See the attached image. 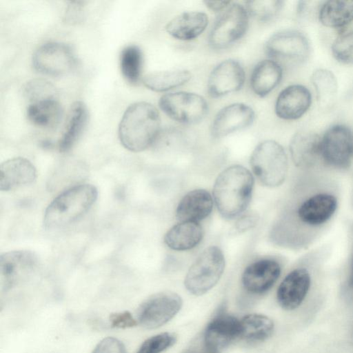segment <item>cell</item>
Segmentation results:
<instances>
[{
    "label": "cell",
    "instance_id": "obj_1",
    "mask_svg": "<svg viewBox=\"0 0 353 353\" xmlns=\"http://www.w3.org/2000/svg\"><path fill=\"white\" fill-rule=\"evenodd\" d=\"M293 203L276 227V241L293 250L309 248L326 232L338 212L336 180L323 170L301 171Z\"/></svg>",
    "mask_w": 353,
    "mask_h": 353
},
{
    "label": "cell",
    "instance_id": "obj_2",
    "mask_svg": "<svg viewBox=\"0 0 353 353\" xmlns=\"http://www.w3.org/2000/svg\"><path fill=\"white\" fill-rule=\"evenodd\" d=\"M161 133V118L151 103L139 101L125 111L119 125V138L124 148L141 152L152 146Z\"/></svg>",
    "mask_w": 353,
    "mask_h": 353
},
{
    "label": "cell",
    "instance_id": "obj_3",
    "mask_svg": "<svg viewBox=\"0 0 353 353\" xmlns=\"http://www.w3.org/2000/svg\"><path fill=\"white\" fill-rule=\"evenodd\" d=\"M254 179L250 172L242 165L227 168L216 179L213 196L223 217L232 219L242 213L252 197Z\"/></svg>",
    "mask_w": 353,
    "mask_h": 353
},
{
    "label": "cell",
    "instance_id": "obj_4",
    "mask_svg": "<svg viewBox=\"0 0 353 353\" xmlns=\"http://www.w3.org/2000/svg\"><path fill=\"white\" fill-rule=\"evenodd\" d=\"M325 248L312 250L303 256L284 277L276 292L281 307L287 310L297 308L308 294L314 276L325 264Z\"/></svg>",
    "mask_w": 353,
    "mask_h": 353
},
{
    "label": "cell",
    "instance_id": "obj_5",
    "mask_svg": "<svg viewBox=\"0 0 353 353\" xmlns=\"http://www.w3.org/2000/svg\"><path fill=\"white\" fill-rule=\"evenodd\" d=\"M97 196V189L92 184H77L65 190L46 209L44 227L57 229L74 222L89 211Z\"/></svg>",
    "mask_w": 353,
    "mask_h": 353
},
{
    "label": "cell",
    "instance_id": "obj_6",
    "mask_svg": "<svg viewBox=\"0 0 353 353\" xmlns=\"http://www.w3.org/2000/svg\"><path fill=\"white\" fill-rule=\"evenodd\" d=\"M250 165L255 176L264 185L275 188L285 180L288 161L284 148L273 140L261 142L253 150Z\"/></svg>",
    "mask_w": 353,
    "mask_h": 353
},
{
    "label": "cell",
    "instance_id": "obj_7",
    "mask_svg": "<svg viewBox=\"0 0 353 353\" xmlns=\"http://www.w3.org/2000/svg\"><path fill=\"white\" fill-rule=\"evenodd\" d=\"M224 268L225 258L222 251L216 246H210L189 268L184 281L185 287L192 294L203 295L218 283Z\"/></svg>",
    "mask_w": 353,
    "mask_h": 353
},
{
    "label": "cell",
    "instance_id": "obj_8",
    "mask_svg": "<svg viewBox=\"0 0 353 353\" xmlns=\"http://www.w3.org/2000/svg\"><path fill=\"white\" fill-rule=\"evenodd\" d=\"M320 150L325 170L345 172L353 162V132L343 125L330 127L321 137Z\"/></svg>",
    "mask_w": 353,
    "mask_h": 353
},
{
    "label": "cell",
    "instance_id": "obj_9",
    "mask_svg": "<svg viewBox=\"0 0 353 353\" xmlns=\"http://www.w3.org/2000/svg\"><path fill=\"white\" fill-rule=\"evenodd\" d=\"M248 13L244 6L230 4L215 21L209 34L210 46L216 50L225 49L245 34Z\"/></svg>",
    "mask_w": 353,
    "mask_h": 353
},
{
    "label": "cell",
    "instance_id": "obj_10",
    "mask_svg": "<svg viewBox=\"0 0 353 353\" xmlns=\"http://www.w3.org/2000/svg\"><path fill=\"white\" fill-rule=\"evenodd\" d=\"M78 65L75 51L68 44L49 42L41 46L32 56L34 68L45 75L61 77L72 72Z\"/></svg>",
    "mask_w": 353,
    "mask_h": 353
},
{
    "label": "cell",
    "instance_id": "obj_11",
    "mask_svg": "<svg viewBox=\"0 0 353 353\" xmlns=\"http://www.w3.org/2000/svg\"><path fill=\"white\" fill-rule=\"evenodd\" d=\"M161 110L172 119L185 124L202 121L208 107L201 95L188 92H176L163 95L159 101Z\"/></svg>",
    "mask_w": 353,
    "mask_h": 353
},
{
    "label": "cell",
    "instance_id": "obj_12",
    "mask_svg": "<svg viewBox=\"0 0 353 353\" xmlns=\"http://www.w3.org/2000/svg\"><path fill=\"white\" fill-rule=\"evenodd\" d=\"M182 299L175 292H163L148 298L139 307L137 322L145 329L158 328L170 321L181 310Z\"/></svg>",
    "mask_w": 353,
    "mask_h": 353
},
{
    "label": "cell",
    "instance_id": "obj_13",
    "mask_svg": "<svg viewBox=\"0 0 353 353\" xmlns=\"http://www.w3.org/2000/svg\"><path fill=\"white\" fill-rule=\"evenodd\" d=\"M265 52L272 60L302 61L309 55L307 37L296 30H283L272 34L265 44Z\"/></svg>",
    "mask_w": 353,
    "mask_h": 353
},
{
    "label": "cell",
    "instance_id": "obj_14",
    "mask_svg": "<svg viewBox=\"0 0 353 353\" xmlns=\"http://www.w3.org/2000/svg\"><path fill=\"white\" fill-rule=\"evenodd\" d=\"M245 79V71L241 63L234 59H226L212 70L207 89L208 94L218 98L239 90Z\"/></svg>",
    "mask_w": 353,
    "mask_h": 353
},
{
    "label": "cell",
    "instance_id": "obj_15",
    "mask_svg": "<svg viewBox=\"0 0 353 353\" xmlns=\"http://www.w3.org/2000/svg\"><path fill=\"white\" fill-rule=\"evenodd\" d=\"M320 145L321 137L316 134L307 131L296 133L290 143V152L294 164L301 171L324 170Z\"/></svg>",
    "mask_w": 353,
    "mask_h": 353
},
{
    "label": "cell",
    "instance_id": "obj_16",
    "mask_svg": "<svg viewBox=\"0 0 353 353\" xmlns=\"http://www.w3.org/2000/svg\"><path fill=\"white\" fill-rule=\"evenodd\" d=\"M281 273V265L278 261L272 259L258 260L244 270L242 285L248 292L261 294L274 285Z\"/></svg>",
    "mask_w": 353,
    "mask_h": 353
},
{
    "label": "cell",
    "instance_id": "obj_17",
    "mask_svg": "<svg viewBox=\"0 0 353 353\" xmlns=\"http://www.w3.org/2000/svg\"><path fill=\"white\" fill-rule=\"evenodd\" d=\"M255 113L247 104L235 103L223 108L215 116L211 125V135L221 138L250 126Z\"/></svg>",
    "mask_w": 353,
    "mask_h": 353
},
{
    "label": "cell",
    "instance_id": "obj_18",
    "mask_svg": "<svg viewBox=\"0 0 353 353\" xmlns=\"http://www.w3.org/2000/svg\"><path fill=\"white\" fill-rule=\"evenodd\" d=\"M37 255L29 250H13L0 256V275L6 288L32 273L38 265Z\"/></svg>",
    "mask_w": 353,
    "mask_h": 353
},
{
    "label": "cell",
    "instance_id": "obj_19",
    "mask_svg": "<svg viewBox=\"0 0 353 353\" xmlns=\"http://www.w3.org/2000/svg\"><path fill=\"white\" fill-rule=\"evenodd\" d=\"M240 320L226 312H220L206 327L204 343L209 350L218 351L240 337Z\"/></svg>",
    "mask_w": 353,
    "mask_h": 353
},
{
    "label": "cell",
    "instance_id": "obj_20",
    "mask_svg": "<svg viewBox=\"0 0 353 353\" xmlns=\"http://www.w3.org/2000/svg\"><path fill=\"white\" fill-rule=\"evenodd\" d=\"M312 96L302 85H291L283 89L277 97L275 112L285 120H294L302 117L309 109Z\"/></svg>",
    "mask_w": 353,
    "mask_h": 353
},
{
    "label": "cell",
    "instance_id": "obj_21",
    "mask_svg": "<svg viewBox=\"0 0 353 353\" xmlns=\"http://www.w3.org/2000/svg\"><path fill=\"white\" fill-rule=\"evenodd\" d=\"M37 178L34 165L27 159L15 157L0 165V190L9 191L32 183Z\"/></svg>",
    "mask_w": 353,
    "mask_h": 353
},
{
    "label": "cell",
    "instance_id": "obj_22",
    "mask_svg": "<svg viewBox=\"0 0 353 353\" xmlns=\"http://www.w3.org/2000/svg\"><path fill=\"white\" fill-rule=\"evenodd\" d=\"M212 198L205 190L196 189L186 194L178 204L176 216L180 222H199L212 209Z\"/></svg>",
    "mask_w": 353,
    "mask_h": 353
},
{
    "label": "cell",
    "instance_id": "obj_23",
    "mask_svg": "<svg viewBox=\"0 0 353 353\" xmlns=\"http://www.w3.org/2000/svg\"><path fill=\"white\" fill-rule=\"evenodd\" d=\"M208 24V17L204 12H185L172 18L165 26V30L177 39L188 41L202 34Z\"/></svg>",
    "mask_w": 353,
    "mask_h": 353
},
{
    "label": "cell",
    "instance_id": "obj_24",
    "mask_svg": "<svg viewBox=\"0 0 353 353\" xmlns=\"http://www.w3.org/2000/svg\"><path fill=\"white\" fill-rule=\"evenodd\" d=\"M282 76L283 69L279 62L272 59L261 61L252 70L250 87L259 97H265L279 84Z\"/></svg>",
    "mask_w": 353,
    "mask_h": 353
},
{
    "label": "cell",
    "instance_id": "obj_25",
    "mask_svg": "<svg viewBox=\"0 0 353 353\" xmlns=\"http://www.w3.org/2000/svg\"><path fill=\"white\" fill-rule=\"evenodd\" d=\"M63 108L58 98L44 99L28 104L26 116L34 125L51 129L57 127L62 119Z\"/></svg>",
    "mask_w": 353,
    "mask_h": 353
},
{
    "label": "cell",
    "instance_id": "obj_26",
    "mask_svg": "<svg viewBox=\"0 0 353 353\" xmlns=\"http://www.w3.org/2000/svg\"><path fill=\"white\" fill-rule=\"evenodd\" d=\"M202 237L203 229L197 222H180L166 232L164 242L172 250L183 251L196 247Z\"/></svg>",
    "mask_w": 353,
    "mask_h": 353
},
{
    "label": "cell",
    "instance_id": "obj_27",
    "mask_svg": "<svg viewBox=\"0 0 353 353\" xmlns=\"http://www.w3.org/2000/svg\"><path fill=\"white\" fill-rule=\"evenodd\" d=\"M88 119L86 105L82 101L75 102L70 111L63 132L57 142V148L61 152L68 151L81 136Z\"/></svg>",
    "mask_w": 353,
    "mask_h": 353
},
{
    "label": "cell",
    "instance_id": "obj_28",
    "mask_svg": "<svg viewBox=\"0 0 353 353\" xmlns=\"http://www.w3.org/2000/svg\"><path fill=\"white\" fill-rule=\"evenodd\" d=\"M319 18L320 21L327 27L345 26L353 21V1H326L319 10Z\"/></svg>",
    "mask_w": 353,
    "mask_h": 353
},
{
    "label": "cell",
    "instance_id": "obj_29",
    "mask_svg": "<svg viewBox=\"0 0 353 353\" xmlns=\"http://www.w3.org/2000/svg\"><path fill=\"white\" fill-rule=\"evenodd\" d=\"M191 77V73L185 70L159 71L146 74L143 82L152 91L165 92L185 84Z\"/></svg>",
    "mask_w": 353,
    "mask_h": 353
},
{
    "label": "cell",
    "instance_id": "obj_30",
    "mask_svg": "<svg viewBox=\"0 0 353 353\" xmlns=\"http://www.w3.org/2000/svg\"><path fill=\"white\" fill-rule=\"evenodd\" d=\"M240 337L249 341H263L274 331V323L268 316L260 314H250L240 320Z\"/></svg>",
    "mask_w": 353,
    "mask_h": 353
},
{
    "label": "cell",
    "instance_id": "obj_31",
    "mask_svg": "<svg viewBox=\"0 0 353 353\" xmlns=\"http://www.w3.org/2000/svg\"><path fill=\"white\" fill-rule=\"evenodd\" d=\"M143 56L136 45L125 47L120 55V67L123 78L131 85L137 84L141 77Z\"/></svg>",
    "mask_w": 353,
    "mask_h": 353
},
{
    "label": "cell",
    "instance_id": "obj_32",
    "mask_svg": "<svg viewBox=\"0 0 353 353\" xmlns=\"http://www.w3.org/2000/svg\"><path fill=\"white\" fill-rule=\"evenodd\" d=\"M283 6L280 0H253L245 2V8L248 15L255 19L268 22L278 16Z\"/></svg>",
    "mask_w": 353,
    "mask_h": 353
},
{
    "label": "cell",
    "instance_id": "obj_33",
    "mask_svg": "<svg viewBox=\"0 0 353 353\" xmlns=\"http://www.w3.org/2000/svg\"><path fill=\"white\" fill-rule=\"evenodd\" d=\"M319 101L323 103H330L336 92V81L334 74L327 70H318L312 77Z\"/></svg>",
    "mask_w": 353,
    "mask_h": 353
},
{
    "label": "cell",
    "instance_id": "obj_34",
    "mask_svg": "<svg viewBox=\"0 0 353 353\" xmlns=\"http://www.w3.org/2000/svg\"><path fill=\"white\" fill-rule=\"evenodd\" d=\"M23 94L29 103L58 98L56 88L48 81L42 79H32L24 86Z\"/></svg>",
    "mask_w": 353,
    "mask_h": 353
},
{
    "label": "cell",
    "instance_id": "obj_35",
    "mask_svg": "<svg viewBox=\"0 0 353 353\" xmlns=\"http://www.w3.org/2000/svg\"><path fill=\"white\" fill-rule=\"evenodd\" d=\"M176 341L173 333L163 332L146 339L136 353H161L172 346Z\"/></svg>",
    "mask_w": 353,
    "mask_h": 353
},
{
    "label": "cell",
    "instance_id": "obj_36",
    "mask_svg": "<svg viewBox=\"0 0 353 353\" xmlns=\"http://www.w3.org/2000/svg\"><path fill=\"white\" fill-rule=\"evenodd\" d=\"M332 51L338 61L353 63V30L338 37L332 44Z\"/></svg>",
    "mask_w": 353,
    "mask_h": 353
},
{
    "label": "cell",
    "instance_id": "obj_37",
    "mask_svg": "<svg viewBox=\"0 0 353 353\" xmlns=\"http://www.w3.org/2000/svg\"><path fill=\"white\" fill-rule=\"evenodd\" d=\"M92 353H127L123 343L114 337L102 339L94 347Z\"/></svg>",
    "mask_w": 353,
    "mask_h": 353
},
{
    "label": "cell",
    "instance_id": "obj_38",
    "mask_svg": "<svg viewBox=\"0 0 353 353\" xmlns=\"http://www.w3.org/2000/svg\"><path fill=\"white\" fill-rule=\"evenodd\" d=\"M345 292L353 296V223L350 232V250L347 257L344 281Z\"/></svg>",
    "mask_w": 353,
    "mask_h": 353
},
{
    "label": "cell",
    "instance_id": "obj_39",
    "mask_svg": "<svg viewBox=\"0 0 353 353\" xmlns=\"http://www.w3.org/2000/svg\"><path fill=\"white\" fill-rule=\"evenodd\" d=\"M111 326L116 328H128L135 326L137 321L128 311L117 312L110 316Z\"/></svg>",
    "mask_w": 353,
    "mask_h": 353
},
{
    "label": "cell",
    "instance_id": "obj_40",
    "mask_svg": "<svg viewBox=\"0 0 353 353\" xmlns=\"http://www.w3.org/2000/svg\"><path fill=\"white\" fill-rule=\"evenodd\" d=\"M83 2L71 1L68 6L65 14V19L68 23H74L79 22L83 17Z\"/></svg>",
    "mask_w": 353,
    "mask_h": 353
},
{
    "label": "cell",
    "instance_id": "obj_41",
    "mask_svg": "<svg viewBox=\"0 0 353 353\" xmlns=\"http://www.w3.org/2000/svg\"><path fill=\"white\" fill-rule=\"evenodd\" d=\"M259 216L255 212H248L236 221L234 228L239 232H243L254 227L258 222Z\"/></svg>",
    "mask_w": 353,
    "mask_h": 353
},
{
    "label": "cell",
    "instance_id": "obj_42",
    "mask_svg": "<svg viewBox=\"0 0 353 353\" xmlns=\"http://www.w3.org/2000/svg\"><path fill=\"white\" fill-rule=\"evenodd\" d=\"M204 3L213 12L224 11L231 4L230 1H205Z\"/></svg>",
    "mask_w": 353,
    "mask_h": 353
},
{
    "label": "cell",
    "instance_id": "obj_43",
    "mask_svg": "<svg viewBox=\"0 0 353 353\" xmlns=\"http://www.w3.org/2000/svg\"><path fill=\"white\" fill-rule=\"evenodd\" d=\"M352 204H353V183H352Z\"/></svg>",
    "mask_w": 353,
    "mask_h": 353
}]
</instances>
